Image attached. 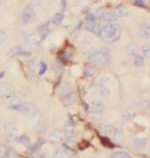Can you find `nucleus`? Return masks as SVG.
Returning <instances> with one entry per match:
<instances>
[{"label":"nucleus","instance_id":"obj_11","mask_svg":"<svg viewBox=\"0 0 150 158\" xmlns=\"http://www.w3.org/2000/svg\"><path fill=\"white\" fill-rule=\"evenodd\" d=\"M147 144V139L146 138H135L134 139L132 142V148L135 150H140L142 148H144Z\"/></svg>","mask_w":150,"mask_h":158},{"label":"nucleus","instance_id":"obj_32","mask_svg":"<svg viewBox=\"0 0 150 158\" xmlns=\"http://www.w3.org/2000/svg\"><path fill=\"white\" fill-rule=\"evenodd\" d=\"M112 158H132V156L126 152H117L112 156Z\"/></svg>","mask_w":150,"mask_h":158},{"label":"nucleus","instance_id":"obj_26","mask_svg":"<svg viewBox=\"0 0 150 158\" xmlns=\"http://www.w3.org/2000/svg\"><path fill=\"white\" fill-rule=\"evenodd\" d=\"M88 117L92 120V121H99L102 119L103 117V114L101 112H91L89 114H88Z\"/></svg>","mask_w":150,"mask_h":158},{"label":"nucleus","instance_id":"obj_25","mask_svg":"<svg viewBox=\"0 0 150 158\" xmlns=\"http://www.w3.org/2000/svg\"><path fill=\"white\" fill-rule=\"evenodd\" d=\"M28 67H29V70L32 72V73H36L37 70H38V62L35 58H33L29 61L28 63Z\"/></svg>","mask_w":150,"mask_h":158},{"label":"nucleus","instance_id":"obj_3","mask_svg":"<svg viewBox=\"0 0 150 158\" xmlns=\"http://www.w3.org/2000/svg\"><path fill=\"white\" fill-rule=\"evenodd\" d=\"M20 112L26 117L31 118V117H34L37 114V108L32 103H27V104L23 105L22 109H21Z\"/></svg>","mask_w":150,"mask_h":158},{"label":"nucleus","instance_id":"obj_45","mask_svg":"<svg viewBox=\"0 0 150 158\" xmlns=\"http://www.w3.org/2000/svg\"><path fill=\"white\" fill-rule=\"evenodd\" d=\"M67 2L66 1H61L60 2V5H61V6H62V11H64L65 9H66V6H67Z\"/></svg>","mask_w":150,"mask_h":158},{"label":"nucleus","instance_id":"obj_35","mask_svg":"<svg viewBox=\"0 0 150 158\" xmlns=\"http://www.w3.org/2000/svg\"><path fill=\"white\" fill-rule=\"evenodd\" d=\"M54 67H55V71H56V75H58V74H60L61 72H62V69H63V67H62V64L60 61H56V63L54 64Z\"/></svg>","mask_w":150,"mask_h":158},{"label":"nucleus","instance_id":"obj_22","mask_svg":"<svg viewBox=\"0 0 150 158\" xmlns=\"http://www.w3.org/2000/svg\"><path fill=\"white\" fill-rule=\"evenodd\" d=\"M68 152L65 149H56L54 153V158H67Z\"/></svg>","mask_w":150,"mask_h":158},{"label":"nucleus","instance_id":"obj_48","mask_svg":"<svg viewBox=\"0 0 150 158\" xmlns=\"http://www.w3.org/2000/svg\"><path fill=\"white\" fill-rule=\"evenodd\" d=\"M36 158H47V156H45V154H39V156H37Z\"/></svg>","mask_w":150,"mask_h":158},{"label":"nucleus","instance_id":"obj_39","mask_svg":"<svg viewBox=\"0 0 150 158\" xmlns=\"http://www.w3.org/2000/svg\"><path fill=\"white\" fill-rule=\"evenodd\" d=\"M134 5H135L136 6H139V7H143V8H146L147 7L146 2L143 1V0H136V1L134 2Z\"/></svg>","mask_w":150,"mask_h":158},{"label":"nucleus","instance_id":"obj_16","mask_svg":"<svg viewBox=\"0 0 150 158\" xmlns=\"http://www.w3.org/2000/svg\"><path fill=\"white\" fill-rule=\"evenodd\" d=\"M12 91V86L8 83H0V95L9 94Z\"/></svg>","mask_w":150,"mask_h":158},{"label":"nucleus","instance_id":"obj_28","mask_svg":"<svg viewBox=\"0 0 150 158\" xmlns=\"http://www.w3.org/2000/svg\"><path fill=\"white\" fill-rule=\"evenodd\" d=\"M17 142H18L21 144H24V145H27V144H29L31 142V139L29 136L24 135H21L19 137H17Z\"/></svg>","mask_w":150,"mask_h":158},{"label":"nucleus","instance_id":"obj_21","mask_svg":"<svg viewBox=\"0 0 150 158\" xmlns=\"http://www.w3.org/2000/svg\"><path fill=\"white\" fill-rule=\"evenodd\" d=\"M69 92H70V86H69V85L67 84V83L62 84V85H60L59 89H58V95H61V96L66 95L67 94H68Z\"/></svg>","mask_w":150,"mask_h":158},{"label":"nucleus","instance_id":"obj_7","mask_svg":"<svg viewBox=\"0 0 150 158\" xmlns=\"http://www.w3.org/2000/svg\"><path fill=\"white\" fill-rule=\"evenodd\" d=\"M76 99H77L76 93L73 91H70L68 94L62 97V104L64 106H69L76 102Z\"/></svg>","mask_w":150,"mask_h":158},{"label":"nucleus","instance_id":"obj_18","mask_svg":"<svg viewBox=\"0 0 150 158\" xmlns=\"http://www.w3.org/2000/svg\"><path fill=\"white\" fill-rule=\"evenodd\" d=\"M92 46V38L89 35H85L81 43V48L84 50H87Z\"/></svg>","mask_w":150,"mask_h":158},{"label":"nucleus","instance_id":"obj_50","mask_svg":"<svg viewBox=\"0 0 150 158\" xmlns=\"http://www.w3.org/2000/svg\"><path fill=\"white\" fill-rule=\"evenodd\" d=\"M86 10H88V7H85L84 9H82V13H86Z\"/></svg>","mask_w":150,"mask_h":158},{"label":"nucleus","instance_id":"obj_49","mask_svg":"<svg viewBox=\"0 0 150 158\" xmlns=\"http://www.w3.org/2000/svg\"><path fill=\"white\" fill-rule=\"evenodd\" d=\"M5 76V72H0V78H2Z\"/></svg>","mask_w":150,"mask_h":158},{"label":"nucleus","instance_id":"obj_44","mask_svg":"<svg viewBox=\"0 0 150 158\" xmlns=\"http://www.w3.org/2000/svg\"><path fill=\"white\" fill-rule=\"evenodd\" d=\"M6 152V151L5 150V147H4L3 145L0 144V156H4Z\"/></svg>","mask_w":150,"mask_h":158},{"label":"nucleus","instance_id":"obj_17","mask_svg":"<svg viewBox=\"0 0 150 158\" xmlns=\"http://www.w3.org/2000/svg\"><path fill=\"white\" fill-rule=\"evenodd\" d=\"M24 96L20 93H15L11 96V103L12 105H21L22 102L24 101Z\"/></svg>","mask_w":150,"mask_h":158},{"label":"nucleus","instance_id":"obj_51","mask_svg":"<svg viewBox=\"0 0 150 158\" xmlns=\"http://www.w3.org/2000/svg\"><path fill=\"white\" fill-rule=\"evenodd\" d=\"M1 3H2V2H1V1H0V5H1Z\"/></svg>","mask_w":150,"mask_h":158},{"label":"nucleus","instance_id":"obj_13","mask_svg":"<svg viewBox=\"0 0 150 158\" xmlns=\"http://www.w3.org/2000/svg\"><path fill=\"white\" fill-rule=\"evenodd\" d=\"M139 48L136 43H129L127 47V54L129 56H135L138 53Z\"/></svg>","mask_w":150,"mask_h":158},{"label":"nucleus","instance_id":"obj_8","mask_svg":"<svg viewBox=\"0 0 150 158\" xmlns=\"http://www.w3.org/2000/svg\"><path fill=\"white\" fill-rule=\"evenodd\" d=\"M104 108H105L104 103L98 99L93 100L90 106H89V110L91 112H101V111L104 110Z\"/></svg>","mask_w":150,"mask_h":158},{"label":"nucleus","instance_id":"obj_38","mask_svg":"<svg viewBox=\"0 0 150 158\" xmlns=\"http://www.w3.org/2000/svg\"><path fill=\"white\" fill-rule=\"evenodd\" d=\"M137 106L140 107V108H148L150 107V103L147 100H144V101H141L137 104Z\"/></svg>","mask_w":150,"mask_h":158},{"label":"nucleus","instance_id":"obj_23","mask_svg":"<svg viewBox=\"0 0 150 158\" xmlns=\"http://www.w3.org/2000/svg\"><path fill=\"white\" fill-rule=\"evenodd\" d=\"M63 18H64V15L63 13H56L53 17H52V23L54 25H59L61 24V22L63 21Z\"/></svg>","mask_w":150,"mask_h":158},{"label":"nucleus","instance_id":"obj_42","mask_svg":"<svg viewBox=\"0 0 150 158\" xmlns=\"http://www.w3.org/2000/svg\"><path fill=\"white\" fill-rule=\"evenodd\" d=\"M85 20H87L88 22H94L96 20V16H94L93 14L89 13V14H87L86 16H85Z\"/></svg>","mask_w":150,"mask_h":158},{"label":"nucleus","instance_id":"obj_5","mask_svg":"<svg viewBox=\"0 0 150 158\" xmlns=\"http://www.w3.org/2000/svg\"><path fill=\"white\" fill-rule=\"evenodd\" d=\"M17 55H23V56H30V52H27V51H24V48L22 46H17V47H14L12 48L6 54L7 57L8 58H11V57H14Z\"/></svg>","mask_w":150,"mask_h":158},{"label":"nucleus","instance_id":"obj_41","mask_svg":"<svg viewBox=\"0 0 150 158\" xmlns=\"http://www.w3.org/2000/svg\"><path fill=\"white\" fill-rule=\"evenodd\" d=\"M104 15H105V9H104V7H99L97 10V16H98V17L102 18Z\"/></svg>","mask_w":150,"mask_h":158},{"label":"nucleus","instance_id":"obj_10","mask_svg":"<svg viewBox=\"0 0 150 158\" xmlns=\"http://www.w3.org/2000/svg\"><path fill=\"white\" fill-rule=\"evenodd\" d=\"M85 29L87 31L91 32L95 35H100V32H101V28L98 26V24L95 23V22H88L86 25H85Z\"/></svg>","mask_w":150,"mask_h":158},{"label":"nucleus","instance_id":"obj_31","mask_svg":"<svg viewBox=\"0 0 150 158\" xmlns=\"http://www.w3.org/2000/svg\"><path fill=\"white\" fill-rule=\"evenodd\" d=\"M141 49L144 56L148 59H150V44H144Z\"/></svg>","mask_w":150,"mask_h":158},{"label":"nucleus","instance_id":"obj_46","mask_svg":"<svg viewBox=\"0 0 150 158\" xmlns=\"http://www.w3.org/2000/svg\"><path fill=\"white\" fill-rule=\"evenodd\" d=\"M83 21L82 20H80V21H78V24H77V27H76V29H79V28H81L82 27H83Z\"/></svg>","mask_w":150,"mask_h":158},{"label":"nucleus","instance_id":"obj_24","mask_svg":"<svg viewBox=\"0 0 150 158\" xmlns=\"http://www.w3.org/2000/svg\"><path fill=\"white\" fill-rule=\"evenodd\" d=\"M104 20L107 21V23H113V21L117 20V17L113 12H108V13H105V15L102 17Z\"/></svg>","mask_w":150,"mask_h":158},{"label":"nucleus","instance_id":"obj_34","mask_svg":"<svg viewBox=\"0 0 150 158\" xmlns=\"http://www.w3.org/2000/svg\"><path fill=\"white\" fill-rule=\"evenodd\" d=\"M6 129L7 131H9L10 134H15V133H17V131H18L17 127L16 125H14V124H7L6 127Z\"/></svg>","mask_w":150,"mask_h":158},{"label":"nucleus","instance_id":"obj_47","mask_svg":"<svg viewBox=\"0 0 150 158\" xmlns=\"http://www.w3.org/2000/svg\"><path fill=\"white\" fill-rule=\"evenodd\" d=\"M71 132H72V128H71V127H67V129H66V134H67V135H69Z\"/></svg>","mask_w":150,"mask_h":158},{"label":"nucleus","instance_id":"obj_27","mask_svg":"<svg viewBox=\"0 0 150 158\" xmlns=\"http://www.w3.org/2000/svg\"><path fill=\"white\" fill-rule=\"evenodd\" d=\"M34 130L38 133H44L47 130V125L43 122H38L34 126Z\"/></svg>","mask_w":150,"mask_h":158},{"label":"nucleus","instance_id":"obj_2","mask_svg":"<svg viewBox=\"0 0 150 158\" xmlns=\"http://www.w3.org/2000/svg\"><path fill=\"white\" fill-rule=\"evenodd\" d=\"M109 58H110V53L106 48L94 51L88 56V60L98 67L104 66L109 61Z\"/></svg>","mask_w":150,"mask_h":158},{"label":"nucleus","instance_id":"obj_29","mask_svg":"<svg viewBox=\"0 0 150 158\" xmlns=\"http://www.w3.org/2000/svg\"><path fill=\"white\" fill-rule=\"evenodd\" d=\"M134 64L137 67H141L144 64V57L137 54L135 56H134Z\"/></svg>","mask_w":150,"mask_h":158},{"label":"nucleus","instance_id":"obj_43","mask_svg":"<svg viewBox=\"0 0 150 158\" xmlns=\"http://www.w3.org/2000/svg\"><path fill=\"white\" fill-rule=\"evenodd\" d=\"M4 157L5 158H17V156L10 151H6L4 155Z\"/></svg>","mask_w":150,"mask_h":158},{"label":"nucleus","instance_id":"obj_15","mask_svg":"<svg viewBox=\"0 0 150 158\" xmlns=\"http://www.w3.org/2000/svg\"><path fill=\"white\" fill-rule=\"evenodd\" d=\"M95 90L101 96H107V95H110V90L108 88H106L105 85H95Z\"/></svg>","mask_w":150,"mask_h":158},{"label":"nucleus","instance_id":"obj_9","mask_svg":"<svg viewBox=\"0 0 150 158\" xmlns=\"http://www.w3.org/2000/svg\"><path fill=\"white\" fill-rule=\"evenodd\" d=\"M138 34L141 37L145 39H150V25L148 24H144L140 27Z\"/></svg>","mask_w":150,"mask_h":158},{"label":"nucleus","instance_id":"obj_14","mask_svg":"<svg viewBox=\"0 0 150 158\" xmlns=\"http://www.w3.org/2000/svg\"><path fill=\"white\" fill-rule=\"evenodd\" d=\"M63 134L61 132H58V131H56L54 133H52L49 136V142L52 143H56L61 142L63 140Z\"/></svg>","mask_w":150,"mask_h":158},{"label":"nucleus","instance_id":"obj_37","mask_svg":"<svg viewBox=\"0 0 150 158\" xmlns=\"http://www.w3.org/2000/svg\"><path fill=\"white\" fill-rule=\"evenodd\" d=\"M7 38V35L6 31H4L3 29H0V45L3 44Z\"/></svg>","mask_w":150,"mask_h":158},{"label":"nucleus","instance_id":"obj_4","mask_svg":"<svg viewBox=\"0 0 150 158\" xmlns=\"http://www.w3.org/2000/svg\"><path fill=\"white\" fill-rule=\"evenodd\" d=\"M35 18V11L31 6H27L23 13H22V20L25 24H29L33 22Z\"/></svg>","mask_w":150,"mask_h":158},{"label":"nucleus","instance_id":"obj_1","mask_svg":"<svg viewBox=\"0 0 150 158\" xmlns=\"http://www.w3.org/2000/svg\"><path fill=\"white\" fill-rule=\"evenodd\" d=\"M121 30L119 26L115 23H106L101 27L100 35L108 43L116 42L120 38Z\"/></svg>","mask_w":150,"mask_h":158},{"label":"nucleus","instance_id":"obj_30","mask_svg":"<svg viewBox=\"0 0 150 158\" xmlns=\"http://www.w3.org/2000/svg\"><path fill=\"white\" fill-rule=\"evenodd\" d=\"M124 118L125 119H127V120H131V119H133L134 117H135V111L133 109H131V108H127V110L124 112Z\"/></svg>","mask_w":150,"mask_h":158},{"label":"nucleus","instance_id":"obj_6","mask_svg":"<svg viewBox=\"0 0 150 158\" xmlns=\"http://www.w3.org/2000/svg\"><path fill=\"white\" fill-rule=\"evenodd\" d=\"M99 131L104 136H111L115 135L117 129L112 125H100Z\"/></svg>","mask_w":150,"mask_h":158},{"label":"nucleus","instance_id":"obj_20","mask_svg":"<svg viewBox=\"0 0 150 158\" xmlns=\"http://www.w3.org/2000/svg\"><path fill=\"white\" fill-rule=\"evenodd\" d=\"M113 13L116 15L117 17H121V16H126L128 15V10L126 7H117L114 9Z\"/></svg>","mask_w":150,"mask_h":158},{"label":"nucleus","instance_id":"obj_36","mask_svg":"<svg viewBox=\"0 0 150 158\" xmlns=\"http://www.w3.org/2000/svg\"><path fill=\"white\" fill-rule=\"evenodd\" d=\"M114 138L117 140V142H122L124 140V135H123V133L121 131L117 130L115 135H114Z\"/></svg>","mask_w":150,"mask_h":158},{"label":"nucleus","instance_id":"obj_19","mask_svg":"<svg viewBox=\"0 0 150 158\" xmlns=\"http://www.w3.org/2000/svg\"><path fill=\"white\" fill-rule=\"evenodd\" d=\"M40 40H41V36L39 35L33 34V35L28 36L27 42L28 45H36V44H38L40 42Z\"/></svg>","mask_w":150,"mask_h":158},{"label":"nucleus","instance_id":"obj_40","mask_svg":"<svg viewBox=\"0 0 150 158\" xmlns=\"http://www.w3.org/2000/svg\"><path fill=\"white\" fill-rule=\"evenodd\" d=\"M110 81V79L108 77H106V76H103V77H101L99 78V84L100 85H106L108 82Z\"/></svg>","mask_w":150,"mask_h":158},{"label":"nucleus","instance_id":"obj_33","mask_svg":"<svg viewBox=\"0 0 150 158\" xmlns=\"http://www.w3.org/2000/svg\"><path fill=\"white\" fill-rule=\"evenodd\" d=\"M47 70H48V64H47V63H45L44 61H41V62L39 63V71H38V75H40V76L44 75V74L47 72Z\"/></svg>","mask_w":150,"mask_h":158},{"label":"nucleus","instance_id":"obj_12","mask_svg":"<svg viewBox=\"0 0 150 158\" xmlns=\"http://www.w3.org/2000/svg\"><path fill=\"white\" fill-rule=\"evenodd\" d=\"M44 143V141H42V140H39V141H37V142H35L33 144H31L27 149V151H26V154L27 155H29V156H32L34 155L37 150H39V148L41 147V145Z\"/></svg>","mask_w":150,"mask_h":158}]
</instances>
